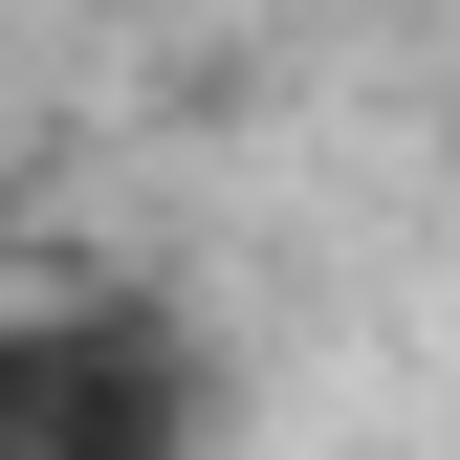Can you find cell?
I'll return each instance as SVG.
<instances>
[{"instance_id":"1","label":"cell","mask_w":460,"mask_h":460,"mask_svg":"<svg viewBox=\"0 0 460 460\" xmlns=\"http://www.w3.org/2000/svg\"><path fill=\"white\" fill-rule=\"evenodd\" d=\"M0 460H22V351H0Z\"/></svg>"}]
</instances>
